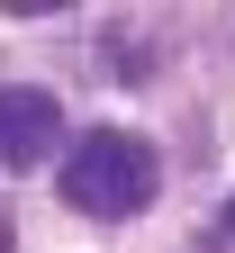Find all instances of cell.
Instances as JSON below:
<instances>
[{
    "mask_svg": "<svg viewBox=\"0 0 235 253\" xmlns=\"http://www.w3.org/2000/svg\"><path fill=\"white\" fill-rule=\"evenodd\" d=\"M9 235H18V226H9V208H0V253H9Z\"/></svg>",
    "mask_w": 235,
    "mask_h": 253,
    "instance_id": "277c9868",
    "label": "cell"
},
{
    "mask_svg": "<svg viewBox=\"0 0 235 253\" xmlns=\"http://www.w3.org/2000/svg\"><path fill=\"white\" fill-rule=\"evenodd\" d=\"M54 145H63V100L46 82H0V172H46Z\"/></svg>",
    "mask_w": 235,
    "mask_h": 253,
    "instance_id": "7a4b0ae2",
    "label": "cell"
},
{
    "mask_svg": "<svg viewBox=\"0 0 235 253\" xmlns=\"http://www.w3.org/2000/svg\"><path fill=\"white\" fill-rule=\"evenodd\" d=\"M217 235H226V244H235V199H226V217H217Z\"/></svg>",
    "mask_w": 235,
    "mask_h": 253,
    "instance_id": "3957f363",
    "label": "cell"
},
{
    "mask_svg": "<svg viewBox=\"0 0 235 253\" xmlns=\"http://www.w3.org/2000/svg\"><path fill=\"white\" fill-rule=\"evenodd\" d=\"M54 190H63L82 217L118 226V217H145V208H154V190H163V154L136 136V126H91V136L63 154Z\"/></svg>",
    "mask_w": 235,
    "mask_h": 253,
    "instance_id": "6da1fadb",
    "label": "cell"
},
{
    "mask_svg": "<svg viewBox=\"0 0 235 253\" xmlns=\"http://www.w3.org/2000/svg\"><path fill=\"white\" fill-rule=\"evenodd\" d=\"M190 253H217V244H190Z\"/></svg>",
    "mask_w": 235,
    "mask_h": 253,
    "instance_id": "5b68a950",
    "label": "cell"
}]
</instances>
